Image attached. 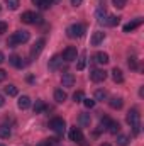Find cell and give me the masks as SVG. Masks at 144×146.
I'll return each instance as SVG.
<instances>
[{"label":"cell","instance_id":"cell-39","mask_svg":"<svg viewBox=\"0 0 144 146\" xmlns=\"http://www.w3.org/2000/svg\"><path fill=\"white\" fill-rule=\"evenodd\" d=\"M7 33V22H0V34Z\"/></svg>","mask_w":144,"mask_h":146},{"label":"cell","instance_id":"cell-37","mask_svg":"<svg viewBox=\"0 0 144 146\" xmlns=\"http://www.w3.org/2000/svg\"><path fill=\"white\" fill-rule=\"evenodd\" d=\"M49 7H51V0H41L39 2V9H42V10H46Z\"/></svg>","mask_w":144,"mask_h":146},{"label":"cell","instance_id":"cell-20","mask_svg":"<svg viewBox=\"0 0 144 146\" xmlns=\"http://www.w3.org/2000/svg\"><path fill=\"white\" fill-rule=\"evenodd\" d=\"M54 100H56L58 104H63V102L66 100V92H63L61 88L54 90Z\"/></svg>","mask_w":144,"mask_h":146},{"label":"cell","instance_id":"cell-28","mask_svg":"<svg viewBox=\"0 0 144 146\" xmlns=\"http://www.w3.org/2000/svg\"><path fill=\"white\" fill-rule=\"evenodd\" d=\"M117 145L119 146H127L129 145V136H126V134H119V136H117Z\"/></svg>","mask_w":144,"mask_h":146},{"label":"cell","instance_id":"cell-6","mask_svg":"<svg viewBox=\"0 0 144 146\" xmlns=\"http://www.w3.org/2000/svg\"><path fill=\"white\" fill-rule=\"evenodd\" d=\"M126 121H127V124H137V122H141V115H139V110L137 109H132L127 112V117H126Z\"/></svg>","mask_w":144,"mask_h":146},{"label":"cell","instance_id":"cell-10","mask_svg":"<svg viewBox=\"0 0 144 146\" xmlns=\"http://www.w3.org/2000/svg\"><path fill=\"white\" fill-rule=\"evenodd\" d=\"M61 63H63V58H61L59 54H56V56H53V58L49 60V63H48V66H49V70H58Z\"/></svg>","mask_w":144,"mask_h":146},{"label":"cell","instance_id":"cell-46","mask_svg":"<svg viewBox=\"0 0 144 146\" xmlns=\"http://www.w3.org/2000/svg\"><path fill=\"white\" fill-rule=\"evenodd\" d=\"M100 146H112V145H108V143H104V145H100Z\"/></svg>","mask_w":144,"mask_h":146},{"label":"cell","instance_id":"cell-4","mask_svg":"<svg viewBox=\"0 0 144 146\" xmlns=\"http://www.w3.org/2000/svg\"><path fill=\"white\" fill-rule=\"evenodd\" d=\"M76 56H78L76 48L70 46V48H66V49L63 51V56H61V58H63L65 61H68V63H70V61H75V60H76Z\"/></svg>","mask_w":144,"mask_h":146},{"label":"cell","instance_id":"cell-45","mask_svg":"<svg viewBox=\"0 0 144 146\" xmlns=\"http://www.w3.org/2000/svg\"><path fill=\"white\" fill-rule=\"evenodd\" d=\"M39 2H41V0H32V3H34V5H39Z\"/></svg>","mask_w":144,"mask_h":146},{"label":"cell","instance_id":"cell-11","mask_svg":"<svg viewBox=\"0 0 144 146\" xmlns=\"http://www.w3.org/2000/svg\"><path fill=\"white\" fill-rule=\"evenodd\" d=\"M17 106H19V109H22V110L29 109V107H31V99H29L27 95H22V97H19Z\"/></svg>","mask_w":144,"mask_h":146},{"label":"cell","instance_id":"cell-13","mask_svg":"<svg viewBox=\"0 0 144 146\" xmlns=\"http://www.w3.org/2000/svg\"><path fill=\"white\" fill-rule=\"evenodd\" d=\"M61 83H63V87H73V85H75V76H73V73H65V75L61 76Z\"/></svg>","mask_w":144,"mask_h":146},{"label":"cell","instance_id":"cell-30","mask_svg":"<svg viewBox=\"0 0 144 146\" xmlns=\"http://www.w3.org/2000/svg\"><path fill=\"white\" fill-rule=\"evenodd\" d=\"M119 21H120V17H115V15H108L107 17V26H117L119 24Z\"/></svg>","mask_w":144,"mask_h":146},{"label":"cell","instance_id":"cell-44","mask_svg":"<svg viewBox=\"0 0 144 146\" xmlns=\"http://www.w3.org/2000/svg\"><path fill=\"white\" fill-rule=\"evenodd\" d=\"M3 104H5V100H3V97H2V95H0V107H2V106H3Z\"/></svg>","mask_w":144,"mask_h":146},{"label":"cell","instance_id":"cell-7","mask_svg":"<svg viewBox=\"0 0 144 146\" xmlns=\"http://www.w3.org/2000/svg\"><path fill=\"white\" fill-rule=\"evenodd\" d=\"M44 44H46V41L41 37V39H37L36 42H34V46L31 48V56L32 58H36V56H39L41 54V51L44 49Z\"/></svg>","mask_w":144,"mask_h":146},{"label":"cell","instance_id":"cell-8","mask_svg":"<svg viewBox=\"0 0 144 146\" xmlns=\"http://www.w3.org/2000/svg\"><path fill=\"white\" fill-rule=\"evenodd\" d=\"M90 78H92V82L100 83V82H104L107 78V73L104 72V70H93V72L90 73Z\"/></svg>","mask_w":144,"mask_h":146},{"label":"cell","instance_id":"cell-26","mask_svg":"<svg viewBox=\"0 0 144 146\" xmlns=\"http://www.w3.org/2000/svg\"><path fill=\"white\" fill-rule=\"evenodd\" d=\"M44 110H46V104L42 100H36V104H34V114H41Z\"/></svg>","mask_w":144,"mask_h":146},{"label":"cell","instance_id":"cell-47","mask_svg":"<svg viewBox=\"0 0 144 146\" xmlns=\"http://www.w3.org/2000/svg\"><path fill=\"white\" fill-rule=\"evenodd\" d=\"M0 146H5V145H0Z\"/></svg>","mask_w":144,"mask_h":146},{"label":"cell","instance_id":"cell-15","mask_svg":"<svg viewBox=\"0 0 144 146\" xmlns=\"http://www.w3.org/2000/svg\"><path fill=\"white\" fill-rule=\"evenodd\" d=\"M9 61H10V65H14V66H17V68L26 66V61H22V58L17 56V54H12V56L9 58Z\"/></svg>","mask_w":144,"mask_h":146},{"label":"cell","instance_id":"cell-34","mask_svg":"<svg viewBox=\"0 0 144 146\" xmlns=\"http://www.w3.org/2000/svg\"><path fill=\"white\" fill-rule=\"evenodd\" d=\"M83 99H85V95H83V92H81V90H78V92H75V94H73V100H75V102H81Z\"/></svg>","mask_w":144,"mask_h":146},{"label":"cell","instance_id":"cell-41","mask_svg":"<svg viewBox=\"0 0 144 146\" xmlns=\"http://www.w3.org/2000/svg\"><path fill=\"white\" fill-rule=\"evenodd\" d=\"M5 78H7V72L5 70H0V82H3Z\"/></svg>","mask_w":144,"mask_h":146},{"label":"cell","instance_id":"cell-32","mask_svg":"<svg viewBox=\"0 0 144 146\" xmlns=\"http://www.w3.org/2000/svg\"><path fill=\"white\" fill-rule=\"evenodd\" d=\"M112 3H114L115 9H124L127 5V0H112Z\"/></svg>","mask_w":144,"mask_h":146},{"label":"cell","instance_id":"cell-22","mask_svg":"<svg viewBox=\"0 0 144 146\" xmlns=\"http://www.w3.org/2000/svg\"><path fill=\"white\" fill-rule=\"evenodd\" d=\"M107 17H108V14L105 12V10H102V9H98V10H97V21H98L100 24L107 26Z\"/></svg>","mask_w":144,"mask_h":146},{"label":"cell","instance_id":"cell-1","mask_svg":"<svg viewBox=\"0 0 144 146\" xmlns=\"http://www.w3.org/2000/svg\"><path fill=\"white\" fill-rule=\"evenodd\" d=\"M49 127H51L54 133H58V134H65V131H66V122H65L61 117H54V119L49 121Z\"/></svg>","mask_w":144,"mask_h":146},{"label":"cell","instance_id":"cell-17","mask_svg":"<svg viewBox=\"0 0 144 146\" xmlns=\"http://www.w3.org/2000/svg\"><path fill=\"white\" fill-rule=\"evenodd\" d=\"M90 121H92V117H90V114H87V112H81L80 117H78V122H80V126H83V127L90 126Z\"/></svg>","mask_w":144,"mask_h":146},{"label":"cell","instance_id":"cell-3","mask_svg":"<svg viewBox=\"0 0 144 146\" xmlns=\"http://www.w3.org/2000/svg\"><path fill=\"white\" fill-rule=\"evenodd\" d=\"M12 37H14L15 44H24V42H27V41L31 39V34H29L27 31H17V33L12 34Z\"/></svg>","mask_w":144,"mask_h":146},{"label":"cell","instance_id":"cell-19","mask_svg":"<svg viewBox=\"0 0 144 146\" xmlns=\"http://www.w3.org/2000/svg\"><path fill=\"white\" fill-rule=\"evenodd\" d=\"M20 21L24 22V24H32L34 22V12H24L22 15H20Z\"/></svg>","mask_w":144,"mask_h":146},{"label":"cell","instance_id":"cell-5","mask_svg":"<svg viewBox=\"0 0 144 146\" xmlns=\"http://www.w3.org/2000/svg\"><path fill=\"white\" fill-rule=\"evenodd\" d=\"M70 139L75 141V143H80V145H83V133H81V129L80 127H71V131H70Z\"/></svg>","mask_w":144,"mask_h":146},{"label":"cell","instance_id":"cell-14","mask_svg":"<svg viewBox=\"0 0 144 146\" xmlns=\"http://www.w3.org/2000/svg\"><path fill=\"white\" fill-rule=\"evenodd\" d=\"M95 61H97L98 65H107L110 60H108V54H107V53H104V51H98V53L95 54Z\"/></svg>","mask_w":144,"mask_h":146},{"label":"cell","instance_id":"cell-16","mask_svg":"<svg viewBox=\"0 0 144 146\" xmlns=\"http://www.w3.org/2000/svg\"><path fill=\"white\" fill-rule=\"evenodd\" d=\"M108 106H110L112 109H122V106H124V100H122L120 97H112V99L108 100Z\"/></svg>","mask_w":144,"mask_h":146},{"label":"cell","instance_id":"cell-43","mask_svg":"<svg viewBox=\"0 0 144 146\" xmlns=\"http://www.w3.org/2000/svg\"><path fill=\"white\" fill-rule=\"evenodd\" d=\"M3 60H5V58H3V53H2V51H0V65H2V63H3Z\"/></svg>","mask_w":144,"mask_h":146},{"label":"cell","instance_id":"cell-9","mask_svg":"<svg viewBox=\"0 0 144 146\" xmlns=\"http://www.w3.org/2000/svg\"><path fill=\"white\" fill-rule=\"evenodd\" d=\"M141 24H143V17H137V19H134V21H131L129 24L124 26V33H131V31H134L136 27H139Z\"/></svg>","mask_w":144,"mask_h":146},{"label":"cell","instance_id":"cell-40","mask_svg":"<svg viewBox=\"0 0 144 146\" xmlns=\"http://www.w3.org/2000/svg\"><path fill=\"white\" fill-rule=\"evenodd\" d=\"M32 24H42V17L34 14V22H32Z\"/></svg>","mask_w":144,"mask_h":146},{"label":"cell","instance_id":"cell-21","mask_svg":"<svg viewBox=\"0 0 144 146\" xmlns=\"http://www.w3.org/2000/svg\"><path fill=\"white\" fill-rule=\"evenodd\" d=\"M10 127L7 126V124H2L0 126V139H9L10 138Z\"/></svg>","mask_w":144,"mask_h":146},{"label":"cell","instance_id":"cell-2","mask_svg":"<svg viewBox=\"0 0 144 146\" xmlns=\"http://www.w3.org/2000/svg\"><path fill=\"white\" fill-rule=\"evenodd\" d=\"M85 34V26L83 24H73L68 27V36L70 37H81Z\"/></svg>","mask_w":144,"mask_h":146},{"label":"cell","instance_id":"cell-31","mask_svg":"<svg viewBox=\"0 0 144 146\" xmlns=\"http://www.w3.org/2000/svg\"><path fill=\"white\" fill-rule=\"evenodd\" d=\"M7 5L10 10H17L19 5H20V0H7Z\"/></svg>","mask_w":144,"mask_h":146},{"label":"cell","instance_id":"cell-25","mask_svg":"<svg viewBox=\"0 0 144 146\" xmlns=\"http://www.w3.org/2000/svg\"><path fill=\"white\" fill-rule=\"evenodd\" d=\"M85 65H87V54L81 53V56H80V60H78V63H76V70L81 72V70L85 68Z\"/></svg>","mask_w":144,"mask_h":146},{"label":"cell","instance_id":"cell-38","mask_svg":"<svg viewBox=\"0 0 144 146\" xmlns=\"http://www.w3.org/2000/svg\"><path fill=\"white\" fill-rule=\"evenodd\" d=\"M131 127H132V133H134V136H137V134L141 133V122H137V124H132Z\"/></svg>","mask_w":144,"mask_h":146},{"label":"cell","instance_id":"cell-42","mask_svg":"<svg viewBox=\"0 0 144 146\" xmlns=\"http://www.w3.org/2000/svg\"><path fill=\"white\" fill-rule=\"evenodd\" d=\"M81 2L83 0H71V5L73 7H78V5H81Z\"/></svg>","mask_w":144,"mask_h":146},{"label":"cell","instance_id":"cell-24","mask_svg":"<svg viewBox=\"0 0 144 146\" xmlns=\"http://www.w3.org/2000/svg\"><path fill=\"white\" fill-rule=\"evenodd\" d=\"M93 100H95V102H97V100H98V102L107 100V92H105V90H102V88H100V90H97V92H95V99H93Z\"/></svg>","mask_w":144,"mask_h":146},{"label":"cell","instance_id":"cell-33","mask_svg":"<svg viewBox=\"0 0 144 146\" xmlns=\"http://www.w3.org/2000/svg\"><path fill=\"white\" fill-rule=\"evenodd\" d=\"M129 68H132V70H136L137 68V58L136 56H129Z\"/></svg>","mask_w":144,"mask_h":146},{"label":"cell","instance_id":"cell-12","mask_svg":"<svg viewBox=\"0 0 144 146\" xmlns=\"http://www.w3.org/2000/svg\"><path fill=\"white\" fill-rule=\"evenodd\" d=\"M104 37H105V33H102V31H95V33L92 34V39H90V41H92L93 46H98V44L104 41Z\"/></svg>","mask_w":144,"mask_h":146},{"label":"cell","instance_id":"cell-27","mask_svg":"<svg viewBox=\"0 0 144 146\" xmlns=\"http://www.w3.org/2000/svg\"><path fill=\"white\" fill-rule=\"evenodd\" d=\"M17 92H19V90H17L15 85H7V87H5V94H7L9 97H15Z\"/></svg>","mask_w":144,"mask_h":146},{"label":"cell","instance_id":"cell-18","mask_svg":"<svg viewBox=\"0 0 144 146\" xmlns=\"http://www.w3.org/2000/svg\"><path fill=\"white\" fill-rule=\"evenodd\" d=\"M112 78H114L115 83H122V82H124V73H122V70L114 68V70H112Z\"/></svg>","mask_w":144,"mask_h":146},{"label":"cell","instance_id":"cell-36","mask_svg":"<svg viewBox=\"0 0 144 146\" xmlns=\"http://www.w3.org/2000/svg\"><path fill=\"white\" fill-rule=\"evenodd\" d=\"M110 121H112V119H110L108 115H102V119H100V126H102V127H107L108 124H110Z\"/></svg>","mask_w":144,"mask_h":146},{"label":"cell","instance_id":"cell-48","mask_svg":"<svg viewBox=\"0 0 144 146\" xmlns=\"http://www.w3.org/2000/svg\"><path fill=\"white\" fill-rule=\"evenodd\" d=\"M0 10H2V7H0Z\"/></svg>","mask_w":144,"mask_h":146},{"label":"cell","instance_id":"cell-29","mask_svg":"<svg viewBox=\"0 0 144 146\" xmlns=\"http://www.w3.org/2000/svg\"><path fill=\"white\" fill-rule=\"evenodd\" d=\"M44 146H59V138H48L44 139Z\"/></svg>","mask_w":144,"mask_h":146},{"label":"cell","instance_id":"cell-35","mask_svg":"<svg viewBox=\"0 0 144 146\" xmlns=\"http://www.w3.org/2000/svg\"><path fill=\"white\" fill-rule=\"evenodd\" d=\"M81 102L85 104L87 109H93V107H95V100H93V99H83Z\"/></svg>","mask_w":144,"mask_h":146},{"label":"cell","instance_id":"cell-23","mask_svg":"<svg viewBox=\"0 0 144 146\" xmlns=\"http://www.w3.org/2000/svg\"><path fill=\"white\" fill-rule=\"evenodd\" d=\"M107 129H108L110 134H117V133L120 131V124H119L117 121H110V124L107 126Z\"/></svg>","mask_w":144,"mask_h":146}]
</instances>
